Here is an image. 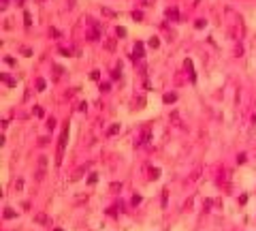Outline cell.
Segmentation results:
<instances>
[{"label":"cell","instance_id":"obj_1","mask_svg":"<svg viewBox=\"0 0 256 231\" xmlns=\"http://www.w3.org/2000/svg\"><path fill=\"white\" fill-rule=\"evenodd\" d=\"M66 141H68V122H66V126L62 129V135H60V143H58V163L62 161V152H64V148H66Z\"/></svg>","mask_w":256,"mask_h":231},{"label":"cell","instance_id":"obj_2","mask_svg":"<svg viewBox=\"0 0 256 231\" xmlns=\"http://www.w3.org/2000/svg\"><path fill=\"white\" fill-rule=\"evenodd\" d=\"M100 32H102V26L100 24H98V21H94V30H92V32H90V41H98V39H100Z\"/></svg>","mask_w":256,"mask_h":231},{"label":"cell","instance_id":"obj_3","mask_svg":"<svg viewBox=\"0 0 256 231\" xmlns=\"http://www.w3.org/2000/svg\"><path fill=\"white\" fill-rule=\"evenodd\" d=\"M143 56H145V54H143V43L137 41V45H134V49H132V58L134 60H141Z\"/></svg>","mask_w":256,"mask_h":231},{"label":"cell","instance_id":"obj_4","mask_svg":"<svg viewBox=\"0 0 256 231\" xmlns=\"http://www.w3.org/2000/svg\"><path fill=\"white\" fill-rule=\"evenodd\" d=\"M167 17L173 19V21H179V11L175 7H171V9H167Z\"/></svg>","mask_w":256,"mask_h":231},{"label":"cell","instance_id":"obj_5","mask_svg":"<svg viewBox=\"0 0 256 231\" xmlns=\"http://www.w3.org/2000/svg\"><path fill=\"white\" fill-rule=\"evenodd\" d=\"M0 77H2V81H4L7 86H11V88H15V86H17V81H15V79H11V77H9L7 73H2Z\"/></svg>","mask_w":256,"mask_h":231},{"label":"cell","instance_id":"obj_6","mask_svg":"<svg viewBox=\"0 0 256 231\" xmlns=\"http://www.w3.org/2000/svg\"><path fill=\"white\" fill-rule=\"evenodd\" d=\"M162 101H164V103H175V101H177V94H175V92H169V94H164V96H162Z\"/></svg>","mask_w":256,"mask_h":231},{"label":"cell","instance_id":"obj_7","mask_svg":"<svg viewBox=\"0 0 256 231\" xmlns=\"http://www.w3.org/2000/svg\"><path fill=\"white\" fill-rule=\"evenodd\" d=\"M186 69H188V73H190V79L196 81V75H194V71H192V60H186Z\"/></svg>","mask_w":256,"mask_h":231},{"label":"cell","instance_id":"obj_8","mask_svg":"<svg viewBox=\"0 0 256 231\" xmlns=\"http://www.w3.org/2000/svg\"><path fill=\"white\" fill-rule=\"evenodd\" d=\"M111 77H113V79H120V77H122V64H118L113 69V73H111Z\"/></svg>","mask_w":256,"mask_h":231},{"label":"cell","instance_id":"obj_9","mask_svg":"<svg viewBox=\"0 0 256 231\" xmlns=\"http://www.w3.org/2000/svg\"><path fill=\"white\" fill-rule=\"evenodd\" d=\"M34 220H37V223H41V225H47V223H49V218H47L45 214H37V216H34Z\"/></svg>","mask_w":256,"mask_h":231},{"label":"cell","instance_id":"obj_10","mask_svg":"<svg viewBox=\"0 0 256 231\" xmlns=\"http://www.w3.org/2000/svg\"><path fill=\"white\" fill-rule=\"evenodd\" d=\"M24 24H26V26H28V28H30V26H32V15H30V13H28V11H26V13H24Z\"/></svg>","mask_w":256,"mask_h":231},{"label":"cell","instance_id":"obj_11","mask_svg":"<svg viewBox=\"0 0 256 231\" xmlns=\"http://www.w3.org/2000/svg\"><path fill=\"white\" fill-rule=\"evenodd\" d=\"M147 45H150V47H152V49H156V47H158V45H160V41H158V39H156V37H152L150 41H147Z\"/></svg>","mask_w":256,"mask_h":231},{"label":"cell","instance_id":"obj_12","mask_svg":"<svg viewBox=\"0 0 256 231\" xmlns=\"http://www.w3.org/2000/svg\"><path fill=\"white\" fill-rule=\"evenodd\" d=\"M118 133H120V124H113L109 131H107V135H118Z\"/></svg>","mask_w":256,"mask_h":231},{"label":"cell","instance_id":"obj_13","mask_svg":"<svg viewBox=\"0 0 256 231\" xmlns=\"http://www.w3.org/2000/svg\"><path fill=\"white\" fill-rule=\"evenodd\" d=\"M150 178H152V180H158V178H160V169H152V171H150Z\"/></svg>","mask_w":256,"mask_h":231},{"label":"cell","instance_id":"obj_14","mask_svg":"<svg viewBox=\"0 0 256 231\" xmlns=\"http://www.w3.org/2000/svg\"><path fill=\"white\" fill-rule=\"evenodd\" d=\"M45 86H47V84H45V79H37V88H39V92H43Z\"/></svg>","mask_w":256,"mask_h":231},{"label":"cell","instance_id":"obj_15","mask_svg":"<svg viewBox=\"0 0 256 231\" xmlns=\"http://www.w3.org/2000/svg\"><path fill=\"white\" fill-rule=\"evenodd\" d=\"M194 26L201 30V28H205V26H207V21H205V19H196V21H194Z\"/></svg>","mask_w":256,"mask_h":231},{"label":"cell","instance_id":"obj_16","mask_svg":"<svg viewBox=\"0 0 256 231\" xmlns=\"http://www.w3.org/2000/svg\"><path fill=\"white\" fill-rule=\"evenodd\" d=\"M132 19H134V21H141V19H143V13H141V11H134V13H132Z\"/></svg>","mask_w":256,"mask_h":231},{"label":"cell","instance_id":"obj_17","mask_svg":"<svg viewBox=\"0 0 256 231\" xmlns=\"http://www.w3.org/2000/svg\"><path fill=\"white\" fill-rule=\"evenodd\" d=\"M4 218H15V212L7 208V210H4Z\"/></svg>","mask_w":256,"mask_h":231},{"label":"cell","instance_id":"obj_18","mask_svg":"<svg viewBox=\"0 0 256 231\" xmlns=\"http://www.w3.org/2000/svg\"><path fill=\"white\" fill-rule=\"evenodd\" d=\"M100 90H102V92H109V90H111V84H109V81H105V84H100Z\"/></svg>","mask_w":256,"mask_h":231},{"label":"cell","instance_id":"obj_19","mask_svg":"<svg viewBox=\"0 0 256 231\" xmlns=\"http://www.w3.org/2000/svg\"><path fill=\"white\" fill-rule=\"evenodd\" d=\"M115 32H118V37H126V28H122V26H118Z\"/></svg>","mask_w":256,"mask_h":231},{"label":"cell","instance_id":"obj_20","mask_svg":"<svg viewBox=\"0 0 256 231\" xmlns=\"http://www.w3.org/2000/svg\"><path fill=\"white\" fill-rule=\"evenodd\" d=\"M43 114H45V111H43V107H34V116L43 118Z\"/></svg>","mask_w":256,"mask_h":231},{"label":"cell","instance_id":"obj_21","mask_svg":"<svg viewBox=\"0 0 256 231\" xmlns=\"http://www.w3.org/2000/svg\"><path fill=\"white\" fill-rule=\"evenodd\" d=\"M90 77H92V79H100V71H92Z\"/></svg>","mask_w":256,"mask_h":231},{"label":"cell","instance_id":"obj_22","mask_svg":"<svg viewBox=\"0 0 256 231\" xmlns=\"http://www.w3.org/2000/svg\"><path fill=\"white\" fill-rule=\"evenodd\" d=\"M111 191H122V184H118V182H113V184H111Z\"/></svg>","mask_w":256,"mask_h":231},{"label":"cell","instance_id":"obj_23","mask_svg":"<svg viewBox=\"0 0 256 231\" xmlns=\"http://www.w3.org/2000/svg\"><path fill=\"white\" fill-rule=\"evenodd\" d=\"M53 126H56V120H53V118H49V120H47V129H53Z\"/></svg>","mask_w":256,"mask_h":231},{"label":"cell","instance_id":"obj_24","mask_svg":"<svg viewBox=\"0 0 256 231\" xmlns=\"http://www.w3.org/2000/svg\"><path fill=\"white\" fill-rule=\"evenodd\" d=\"M139 203H141V197H139V195H134V197H132V206H139Z\"/></svg>","mask_w":256,"mask_h":231},{"label":"cell","instance_id":"obj_25","mask_svg":"<svg viewBox=\"0 0 256 231\" xmlns=\"http://www.w3.org/2000/svg\"><path fill=\"white\" fill-rule=\"evenodd\" d=\"M4 62H7V64H11V66H13V64H15V58H11V56H9V58H4Z\"/></svg>","mask_w":256,"mask_h":231},{"label":"cell","instance_id":"obj_26","mask_svg":"<svg viewBox=\"0 0 256 231\" xmlns=\"http://www.w3.org/2000/svg\"><path fill=\"white\" fill-rule=\"evenodd\" d=\"M102 13H105V15H109V17H113V15H115V13L111 11V9H102Z\"/></svg>","mask_w":256,"mask_h":231},{"label":"cell","instance_id":"obj_27","mask_svg":"<svg viewBox=\"0 0 256 231\" xmlns=\"http://www.w3.org/2000/svg\"><path fill=\"white\" fill-rule=\"evenodd\" d=\"M96 180H98V178H96V173H92V175H90V178H88V182H90V184H94V182H96Z\"/></svg>","mask_w":256,"mask_h":231},{"label":"cell","instance_id":"obj_28","mask_svg":"<svg viewBox=\"0 0 256 231\" xmlns=\"http://www.w3.org/2000/svg\"><path fill=\"white\" fill-rule=\"evenodd\" d=\"M237 163H239V165H241V163H245V154H239V156H237Z\"/></svg>","mask_w":256,"mask_h":231},{"label":"cell","instance_id":"obj_29","mask_svg":"<svg viewBox=\"0 0 256 231\" xmlns=\"http://www.w3.org/2000/svg\"><path fill=\"white\" fill-rule=\"evenodd\" d=\"M17 2H19V4H21V2H24V0H17Z\"/></svg>","mask_w":256,"mask_h":231},{"label":"cell","instance_id":"obj_30","mask_svg":"<svg viewBox=\"0 0 256 231\" xmlns=\"http://www.w3.org/2000/svg\"><path fill=\"white\" fill-rule=\"evenodd\" d=\"M53 231H62V229H53Z\"/></svg>","mask_w":256,"mask_h":231}]
</instances>
